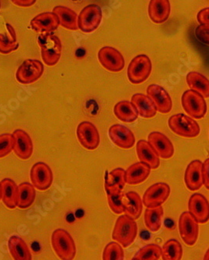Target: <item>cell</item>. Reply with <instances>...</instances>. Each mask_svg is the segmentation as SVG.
I'll return each mask as SVG.
<instances>
[{"instance_id":"obj_1","label":"cell","mask_w":209,"mask_h":260,"mask_svg":"<svg viewBox=\"0 0 209 260\" xmlns=\"http://www.w3.org/2000/svg\"><path fill=\"white\" fill-rule=\"evenodd\" d=\"M38 44L41 49V56L45 64L55 66L62 57V43L57 36L45 32L38 38Z\"/></svg>"},{"instance_id":"obj_2","label":"cell","mask_w":209,"mask_h":260,"mask_svg":"<svg viewBox=\"0 0 209 260\" xmlns=\"http://www.w3.org/2000/svg\"><path fill=\"white\" fill-rule=\"evenodd\" d=\"M137 235L136 220L126 214L117 218L113 229V240L118 242L123 248H128L136 240Z\"/></svg>"},{"instance_id":"obj_3","label":"cell","mask_w":209,"mask_h":260,"mask_svg":"<svg viewBox=\"0 0 209 260\" xmlns=\"http://www.w3.org/2000/svg\"><path fill=\"white\" fill-rule=\"evenodd\" d=\"M52 247L58 258L62 260H72L76 255L75 241L67 231L56 229L52 234Z\"/></svg>"},{"instance_id":"obj_4","label":"cell","mask_w":209,"mask_h":260,"mask_svg":"<svg viewBox=\"0 0 209 260\" xmlns=\"http://www.w3.org/2000/svg\"><path fill=\"white\" fill-rule=\"evenodd\" d=\"M168 127L175 135L187 139H194L201 133V127L193 117L178 113L168 119Z\"/></svg>"},{"instance_id":"obj_5","label":"cell","mask_w":209,"mask_h":260,"mask_svg":"<svg viewBox=\"0 0 209 260\" xmlns=\"http://www.w3.org/2000/svg\"><path fill=\"white\" fill-rule=\"evenodd\" d=\"M183 108L190 117L194 119H202L207 113L205 98L197 91L187 90L182 95Z\"/></svg>"},{"instance_id":"obj_6","label":"cell","mask_w":209,"mask_h":260,"mask_svg":"<svg viewBox=\"0 0 209 260\" xmlns=\"http://www.w3.org/2000/svg\"><path fill=\"white\" fill-rule=\"evenodd\" d=\"M152 63L150 58L146 55H139L132 59L128 67V79L133 85L144 82L150 77Z\"/></svg>"},{"instance_id":"obj_7","label":"cell","mask_w":209,"mask_h":260,"mask_svg":"<svg viewBox=\"0 0 209 260\" xmlns=\"http://www.w3.org/2000/svg\"><path fill=\"white\" fill-rule=\"evenodd\" d=\"M102 21V10L96 4L86 6L78 17V27L82 32L91 33L98 28Z\"/></svg>"},{"instance_id":"obj_8","label":"cell","mask_w":209,"mask_h":260,"mask_svg":"<svg viewBox=\"0 0 209 260\" xmlns=\"http://www.w3.org/2000/svg\"><path fill=\"white\" fill-rule=\"evenodd\" d=\"M44 66L37 59H26L16 72V79L23 85H29L43 76Z\"/></svg>"},{"instance_id":"obj_9","label":"cell","mask_w":209,"mask_h":260,"mask_svg":"<svg viewBox=\"0 0 209 260\" xmlns=\"http://www.w3.org/2000/svg\"><path fill=\"white\" fill-rule=\"evenodd\" d=\"M97 56L99 62L107 71L117 73L124 69V56L115 48L104 46L100 49Z\"/></svg>"},{"instance_id":"obj_10","label":"cell","mask_w":209,"mask_h":260,"mask_svg":"<svg viewBox=\"0 0 209 260\" xmlns=\"http://www.w3.org/2000/svg\"><path fill=\"white\" fill-rule=\"evenodd\" d=\"M76 135L79 143L87 150H95L101 142L97 127L89 121L81 122L77 127Z\"/></svg>"},{"instance_id":"obj_11","label":"cell","mask_w":209,"mask_h":260,"mask_svg":"<svg viewBox=\"0 0 209 260\" xmlns=\"http://www.w3.org/2000/svg\"><path fill=\"white\" fill-rule=\"evenodd\" d=\"M178 232L182 240L188 246H193L199 236V223L189 212H184L178 219Z\"/></svg>"},{"instance_id":"obj_12","label":"cell","mask_w":209,"mask_h":260,"mask_svg":"<svg viewBox=\"0 0 209 260\" xmlns=\"http://www.w3.org/2000/svg\"><path fill=\"white\" fill-rule=\"evenodd\" d=\"M30 179L36 189L46 191L53 184V171L45 162H36L30 171Z\"/></svg>"},{"instance_id":"obj_13","label":"cell","mask_w":209,"mask_h":260,"mask_svg":"<svg viewBox=\"0 0 209 260\" xmlns=\"http://www.w3.org/2000/svg\"><path fill=\"white\" fill-rule=\"evenodd\" d=\"M171 188L166 183L158 182L151 186L143 196V204L145 207H156L162 206L170 196Z\"/></svg>"},{"instance_id":"obj_14","label":"cell","mask_w":209,"mask_h":260,"mask_svg":"<svg viewBox=\"0 0 209 260\" xmlns=\"http://www.w3.org/2000/svg\"><path fill=\"white\" fill-rule=\"evenodd\" d=\"M109 138L111 142L123 149H129L136 144L134 134L130 129L123 124H114L108 131Z\"/></svg>"},{"instance_id":"obj_15","label":"cell","mask_w":209,"mask_h":260,"mask_svg":"<svg viewBox=\"0 0 209 260\" xmlns=\"http://www.w3.org/2000/svg\"><path fill=\"white\" fill-rule=\"evenodd\" d=\"M189 213L197 220L204 224L209 220V202L203 194L195 193L188 202Z\"/></svg>"},{"instance_id":"obj_16","label":"cell","mask_w":209,"mask_h":260,"mask_svg":"<svg viewBox=\"0 0 209 260\" xmlns=\"http://www.w3.org/2000/svg\"><path fill=\"white\" fill-rule=\"evenodd\" d=\"M146 95L155 103L158 112L165 114L172 110V99L163 87L155 84L149 85L146 88Z\"/></svg>"},{"instance_id":"obj_17","label":"cell","mask_w":209,"mask_h":260,"mask_svg":"<svg viewBox=\"0 0 209 260\" xmlns=\"http://www.w3.org/2000/svg\"><path fill=\"white\" fill-rule=\"evenodd\" d=\"M148 142L162 159H170L175 153V148L170 139L161 132H153L149 134Z\"/></svg>"},{"instance_id":"obj_18","label":"cell","mask_w":209,"mask_h":260,"mask_svg":"<svg viewBox=\"0 0 209 260\" xmlns=\"http://www.w3.org/2000/svg\"><path fill=\"white\" fill-rule=\"evenodd\" d=\"M14 137V152L17 157L23 160L31 158L33 153V142L30 135L21 129L13 133Z\"/></svg>"},{"instance_id":"obj_19","label":"cell","mask_w":209,"mask_h":260,"mask_svg":"<svg viewBox=\"0 0 209 260\" xmlns=\"http://www.w3.org/2000/svg\"><path fill=\"white\" fill-rule=\"evenodd\" d=\"M30 24L36 32H53L58 28L61 21L55 13L45 12L35 17Z\"/></svg>"},{"instance_id":"obj_20","label":"cell","mask_w":209,"mask_h":260,"mask_svg":"<svg viewBox=\"0 0 209 260\" xmlns=\"http://www.w3.org/2000/svg\"><path fill=\"white\" fill-rule=\"evenodd\" d=\"M202 164L201 160H193L187 166L184 174V181L190 191H197L203 185Z\"/></svg>"},{"instance_id":"obj_21","label":"cell","mask_w":209,"mask_h":260,"mask_svg":"<svg viewBox=\"0 0 209 260\" xmlns=\"http://www.w3.org/2000/svg\"><path fill=\"white\" fill-rule=\"evenodd\" d=\"M171 14L169 0H151L148 6V15L155 24L167 21Z\"/></svg>"},{"instance_id":"obj_22","label":"cell","mask_w":209,"mask_h":260,"mask_svg":"<svg viewBox=\"0 0 209 260\" xmlns=\"http://www.w3.org/2000/svg\"><path fill=\"white\" fill-rule=\"evenodd\" d=\"M136 154L140 162H144L152 169H158L160 166V157L151 144L144 140L136 143Z\"/></svg>"},{"instance_id":"obj_23","label":"cell","mask_w":209,"mask_h":260,"mask_svg":"<svg viewBox=\"0 0 209 260\" xmlns=\"http://www.w3.org/2000/svg\"><path fill=\"white\" fill-rule=\"evenodd\" d=\"M152 172V168L143 162L133 164L126 171V184L136 185L146 181Z\"/></svg>"},{"instance_id":"obj_24","label":"cell","mask_w":209,"mask_h":260,"mask_svg":"<svg viewBox=\"0 0 209 260\" xmlns=\"http://www.w3.org/2000/svg\"><path fill=\"white\" fill-rule=\"evenodd\" d=\"M131 103L136 108L138 114L143 118H153L156 116L158 110L155 103L147 95L135 94L132 96Z\"/></svg>"},{"instance_id":"obj_25","label":"cell","mask_w":209,"mask_h":260,"mask_svg":"<svg viewBox=\"0 0 209 260\" xmlns=\"http://www.w3.org/2000/svg\"><path fill=\"white\" fill-rule=\"evenodd\" d=\"M143 200L136 191H129L124 194V213L134 220H138L143 212Z\"/></svg>"},{"instance_id":"obj_26","label":"cell","mask_w":209,"mask_h":260,"mask_svg":"<svg viewBox=\"0 0 209 260\" xmlns=\"http://www.w3.org/2000/svg\"><path fill=\"white\" fill-rule=\"evenodd\" d=\"M1 184L3 203L10 210H14L18 203V186L11 178L3 180Z\"/></svg>"},{"instance_id":"obj_27","label":"cell","mask_w":209,"mask_h":260,"mask_svg":"<svg viewBox=\"0 0 209 260\" xmlns=\"http://www.w3.org/2000/svg\"><path fill=\"white\" fill-rule=\"evenodd\" d=\"M9 252L15 260H32V253L26 242L20 237L11 236L8 241Z\"/></svg>"},{"instance_id":"obj_28","label":"cell","mask_w":209,"mask_h":260,"mask_svg":"<svg viewBox=\"0 0 209 260\" xmlns=\"http://www.w3.org/2000/svg\"><path fill=\"white\" fill-rule=\"evenodd\" d=\"M164 210L162 206L147 207L144 213V223L146 228L152 232L160 230L163 223Z\"/></svg>"},{"instance_id":"obj_29","label":"cell","mask_w":209,"mask_h":260,"mask_svg":"<svg viewBox=\"0 0 209 260\" xmlns=\"http://www.w3.org/2000/svg\"><path fill=\"white\" fill-rule=\"evenodd\" d=\"M114 113L118 120L124 123H133L137 120L139 116L133 103L129 101H121L116 103Z\"/></svg>"},{"instance_id":"obj_30","label":"cell","mask_w":209,"mask_h":260,"mask_svg":"<svg viewBox=\"0 0 209 260\" xmlns=\"http://www.w3.org/2000/svg\"><path fill=\"white\" fill-rule=\"evenodd\" d=\"M53 12L57 14L62 27L68 30H78V15L74 10L63 6L54 7Z\"/></svg>"},{"instance_id":"obj_31","label":"cell","mask_w":209,"mask_h":260,"mask_svg":"<svg viewBox=\"0 0 209 260\" xmlns=\"http://www.w3.org/2000/svg\"><path fill=\"white\" fill-rule=\"evenodd\" d=\"M187 82L191 89L197 91L204 98H209V80L200 73H189L187 75Z\"/></svg>"},{"instance_id":"obj_32","label":"cell","mask_w":209,"mask_h":260,"mask_svg":"<svg viewBox=\"0 0 209 260\" xmlns=\"http://www.w3.org/2000/svg\"><path fill=\"white\" fill-rule=\"evenodd\" d=\"M36 197V188L30 183L24 182L18 185L17 207L26 210L31 207Z\"/></svg>"},{"instance_id":"obj_33","label":"cell","mask_w":209,"mask_h":260,"mask_svg":"<svg viewBox=\"0 0 209 260\" xmlns=\"http://www.w3.org/2000/svg\"><path fill=\"white\" fill-rule=\"evenodd\" d=\"M107 193V203L111 211L115 214H122L124 213L123 206V189L118 187H107L104 186Z\"/></svg>"},{"instance_id":"obj_34","label":"cell","mask_w":209,"mask_h":260,"mask_svg":"<svg viewBox=\"0 0 209 260\" xmlns=\"http://www.w3.org/2000/svg\"><path fill=\"white\" fill-rule=\"evenodd\" d=\"M8 34L0 33V53L7 55L12 53L18 49V43H17V35L12 26L7 24Z\"/></svg>"},{"instance_id":"obj_35","label":"cell","mask_w":209,"mask_h":260,"mask_svg":"<svg viewBox=\"0 0 209 260\" xmlns=\"http://www.w3.org/2000/svg\"><path fill=\"white\" fill-rule=\"evenodd\" d=\"M182 245L175 239H170L162 247V258L164 260H181L183 257Z\"/></svg>"},{"instance_id":"obj_36","label":"cell","mask_w":209,"mask_h":260,"mask_svg":"<svg viewBox=\"0 0 209 260\" xmlns=\"http://www.w3.org/2000/svg\"><path fill=\"white\" fill-rule=\"evenodd\" d=\"M162 248L156 244H149L140 248L133 260H158L162 258Z\"/></svg>"},{"instance_id":"obj_37","label":"cell","mask_w":209,"mask_h":260,"mask_svg":"<svg viewBox=\"0 0 209 260\" xmlns=\"http://www.w3.org/2000/svg\"><path fill=\"white\" fill-rule=\"evenodd\" d=\"M126 184V171L123 168H115L106 173L104 177V186L118 187L123 189Z\"/></svg>"},{"instance_id":"obj_38","label":"cell","mask_w":209,"mask_h":260,"mask_svg":"<svg viewBox=\"0 0 209 260\" xmlns=\"http://www.w3.org/2000/svg\"><path fill=\"white\" fill-rule=\"evenodd\" d=\"M102 258L104 260L124 259L123 247L118 242H110L104 248Z\"/></svg>"},{"instance_id":"obj_39","label":"cell","mask_w":209,"mask_h":260,"mask_svg":"<svg viewBox=\"0 0 209 260\" xmlns=\"http://www.w3.org/2000/svg\"><path fill=\"white\" fill-rule=\"evenodd\" d=\"M14 137L11 134L0 135V159L6 157L14 150Z\"/></svg>"},{"instance_id":"obj_40","label":"cell","mask_w":209,"mask_h":260,"mask_svg":"<svg viewBox=\"0 0 209 260\" xmlns=\"http://www.w3.org/2000/svg\"><path fill=\"white\" fill-rule=\"evenodd\" d=\"M195 36L200 42L209 46V25L201 24L195 29Z\"/></svg>"},{"instance_id":"obj_41","label":"cell","mask_w":209,"mask_h":260,"mask_svg":"<svg viewBox=\"0 0 209 260\" xmlns=\"http://www.w3.org/2000/svg\"><path fill=\"white\" fill-rule=\"evenodd\" d=\"M197 19L199 24L209 25V7L200 10L197 14Z\"/></svg>"},{"instance_id":"obj_42","label":"cell","mask_w":209,"mask_h":260,"mask_svg":"<svg viewBox=\"0 0 209 260\" xmlns=\"http://www.w3.org/2000/svg\"><path fill=\"white\" fill-rule=\"evenodd\" d=\"M203 184L209 190V158L202 164Z\"/></svg>"},{"instance_id":"obj_43","label":"cell","mask_w":209,"mask_h":260,"mask_svg":"<svg viewBox=\"0 0 209 260\" xmlns=\"http://www.w3.org/2000/svg\"><path fill=\"white\" fill-rule=\"evenodd\" d=\"M14 5L20 7H30L35 5L37 0H11Z\"/></svg>"},{"instance_id":"obj_44","label":"cell","mask_w":209,"mask_h":260,"mask_svg":"<svg viewBox=\"0 0 209 260\" xmlns=\"http://www.w3.org/2000/svg\"><path fill=\"white\" fill-rule=\"evenodd\" d=\"M204 260H209V248L207 249V252H205V254H204Z\"/></svg>"},{"instance_id":"obj_45","label":"cell","mask_w":209,"mask_h":260,"mask_svg":"<svg viewBox=\"0 0 209 260\" xmlns=\"http://www.w3.org/2000/svg\"><path fill=\"white\" fill-rule=\"evenodd\" d=\"M2 200V184L0 182V201Z\"/></svg>"},{"instance_id":"obj_46","label":"cell","mask_w":209,"mask_h":260,"mask_svg":"<svg viewBox=\"0 0 209 260\" xmlns=\"http://www.w3.org/2000/svg\"><path fill=\"white\" fill-rule=\"evenodd\" d=\"M0 9H1V1H0Z\"/></svg>"}]
</instances>
